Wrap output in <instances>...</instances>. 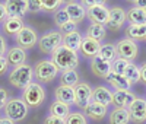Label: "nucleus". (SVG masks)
Wrapping results in <instances>:
<instances>
[{"instance_id": "obj_20", "label": "nucleus", "mask_w": 146, "mask_h": 124, "mask_svg": "<svg viewBox=\"0 0 146 124\" xmlns=\"http://www.w3.org/2000/svg\"><path fill=\"white\" fill-rule=\"evenodd\" d=\"M100 48H101V44L96 42L91 38H88V36H85V38H82V44H80V50L82 53L85 54V57H96L100 54Z\"/></svg>"}, {"instance_id": "obj_11", "label": "nucleus", "mask_w": 146, "mask_h": 124, "mask_svg": "<svg viewBox=\"0 0 146 124\" xmlns=\"http://www.w3.org/2000/svg\"><path fill=\"white\" fill-rule=\"evenodd\" d=\"M6 7L7 18H19L22 19L28 12V2L25 0H9V2L3 3Z\"/></svg>"}, {"instance_id": "obj_39", "label": "nucleus", "mask_w": 146, "mask_h": 124, "mask_svg": "<svg viewBox=\"0 0 146 124\" xmlns=\"http://www.w3.org/2000/svg\"><path fill=\"white\" fill-rule=\"evenodd\" d=\"M6 104H7V92H6V89L0 88V109L5 108Z\"/></svg>"}, {"instance_id": "obj_30", "label": "nucleus", "mask_w": 146, "mask_h": 124, "mask_svg": "<svg viewBox=\"0 0 146 124\" xmlns=\"http://www.w3.org/2000/svg\"><path fill=\"white\" fill-rule=\"evenodd\" d=\"M98 56H100L102 60L108 61V63H111V61H114V60L117 58L115 45H113V44H104V45H101Z\"/></svg>"}, {"instance_id": "obj_16", "label": "nucleus", "mask_w": 146, "mask_h": 124, "mask_svg": "<svg viewBox=\"0 0 146 124\" xmlns=\"http://www.w3.org/2000/svg\"><path fill=\"white\" fill-rule=\"evenodd\" d=\"M92 102H96L100 105L108 107L110 104L113 102V93L110 92L105 86H98L92 91Z\"/></svg>"}, {"instance_id": "obj_46", "label": "nucleus", "mask_w": 146, "mask_h": 124, "mask_svg": "<svg viewBox=\"0 0 146 124\" xmlns=\"http://www.w3.org/2000/svg\"><path fill=\"white\" fill-rule=\"evenodd\" d=\"M136 6H137V7L142 6V9L146 12V2H143V0H139V2H136Z\"/></svg>"}, {"instance_id": "obj_6", "label": "nucleus", "mask_w": 146, "mask_h": 124, "mask_svg": "<svg viewBox=\"0 0 146 124\" xmlns=\"http://www.w3.org/2000/svg\"><path fill=\"white\" fill-rule=\"evenodd\" d=\"M63 42V35L60 32H48L40 40V50L44 54H51L57 47H60Z\"/></svg>"}, {"instance_id": "obj_8", "label": "nucleus", "mask_w": 146, "mask_h": 124, "mask_svg": "<svg viewBox=\"0 0 146 124\" xmlns=\"http://www.w3.org/2000/svg\"><path fill=\"white\" fill-rule=\"evenodd\" d=\"M16 42L18 47L22 50H29L32 48L36 42H38V36H36V32L29 28V27H23L18 34H16Z\"/></svg>"}, {"instance_id": "obj_32", "label": "nucleus", "mask_w": 146, "mask_h": 124, "mask_svg": "<svg viewBox=\"0 0 146 124\" xmlns=\"http://www.w3.org/2000/svg\"><path fill=\"white\" fill-rule=\"evenodd\" d=\"M78 83H79V74L76 73V70H67L62 73V85L73 88Z\"/></svg>"}, {"instance_id": "obj_15", "label": "nucleus", "mask_w": 146, "mask_h": 124, "mask_svg": "<svg viewBox=\"0 0 146 124\" xmlns=\"http://www.w3.org/2000/svg\"><path fill=\"white\" fill-rule=\"evenodd\" d=\"M91 70L95 76L107 79V76L110 74V72H111V63H108V61L102 60L100 56H96L91 61Z\"/></svg>"}, {"instance_id": "obj_4", "label": "nucleus", "mask_w": 146, "mask_h": 124, "mask_svg": "<svg viewBox=\"0 0 146 124\" xmlns=\"http://www.w3.org/2000/svg\"><path fill=\"white\" fill-rule=\"evenodd\" d=\"M32 70H34V76L38 80L44 82V83H48V82L54 80V78L57 76V72H58V69L54 66V63L51 60L38 61Z\"/></svg>"}, {"instance_id": "obj_12", "label": "nucleus", "mask_w": 146, "mask_h": 124, "mask_svg": "<svg viewBox=\"0 0 146 124\" xmlns=\"http://www.w3.org/2000/svg\"><path fill=\"white\" fill-rule=\"evenodd\" d=\"M88 18L92 21V23H98V25L105 27L108 22V18H110V10L104 6V3L92 6L88 9Z\"/></svg>"}, {"instance_id": "obj_31", "label": "nucleus", "mask_w": 146, "mask_h": 124, "mask_svg": "<svg viewBox=\"0 0 146 124\" xmlns=\"http://www.w3.org/2000/svg\"><path fill=\"white\" fill-rule=\"evenodd\" d=\"M123 76L130 82V85H131V83H137V82L140 80V70H139L137 66L129 63V66L126 67V70H124V73H123Z\"/></svg>"}, {"instance_id": "obj_26", "label": "nucleus", "mask_w": 146, "mask_h": 124, "mask_svg": "<svg viewBox=\"0 0 146 124\" xmlns=\"http://www.w3.org/2000/svg\"><path fill=\"white\" fill-rule=\"evenodd\" d=\"M105 35H107V29L105 27H102V25H98V23H92L91 27L88 28L86 31V36L96 42H101L104 38H105Z\"/></svg>"}, {"instance_id": "obj_13", "label": "nucleus", "mask_w": 146, "mask_h": 124, "mask_svg": "<svg viewBox=\"0 0 146 124\" xmlns=\"http://www.w3.org/2000/svg\"><path fill=\"white\" fill-rule=\"evenodd\" d=\"M126 21V12L123 10V7H113L110 10V18L107 22V28H110L111 31H118L123 23Z\"/></svg>"}, {"instance_id": "obj_37", "label": "nucleus", "mask_w": 146, "mask_h": 124, "mask_svg": "<svg viewBox=\"0 0 146 124\" xmlns=\"http://www.w3.org/2000/svg\"><path fill=\"white\" fill-rule=\"evenodd\" d=\"M28 10L35 13V12L41 10V0H29L28 2Z\"/></svg>"}, {"instance_id": "obj_1", "label": "nucleus", "mask_w": 146, "mask_h": 124, "mask_svg": "<svg viewBox=\"0 0 146 124\" xmlns=\"http://www.w3.org/2000/svg\"><path fill=\"white\" fill-rule=\"evenodd\" d=\"M51 57H53V63L57 69L63 70V72H67V70H75L78 67V54L73 53L72 50L66 48L63 44L57 47L54 51L51 53Z\"/></svg>"}, {"instance_id": "obj_43", "label": "nucleus", "mask_w": 146, "mask_h": 124, "mask_svg": "<svg viewBox=\"0 0 146 124\" xmlns=\"http://www.w3.org/2000/svg\"><path fill=\"white\" fill-rule=\"evenodd\" d=\"M5 53H6V42L3 36H0V57H3Z\"/></svg>"}, {"instance_id": "obj_24", "label": "nucleus", "mask_w": 146, "mask_h": 124, "mask_svg": "<svg viewBox=\"0 0 146 124\" xmlns=\"http://www.w3.org/2000/svg\"><path fill=\"white\" fill-rule=\"evenodd\" d=\"M63 41H64V44H63V45H64L66 48L72 50L73 53H76L78 50H80L82 36H80V34H79L78 31L70 32V34H66V35H64V38H63Z\"/></svg>"}, {"instance_id": "obj_33", "label": "nucleus", "mask_w": 146, "mask_h": 124, "mask_svg": "<svg viewBox=\"0 0 146 124\" xmlns=\"http://www.w3.org/2000/svg\"><path fill=\"white\" fill-rule=\"evenodd\" d=\"M129 63L130 61H127V60H123V58H115L114 61H113V66H111V72L113 73H115V74H123L124 73V70H126V67L129 66Z\"/></svg>"}, {"instance_id": "obj_35", "label": "nucleus", "mask_w": 146, "mask_h": 124, "mask_svg": "<svg viewBox=\"0 0 146 124\" xmlns=\"http://www.w3.org/2000/svg\"><path fill=\"white\" fill-rule=\"evenodd\" d=\"M70 19H69V16H67V13H66V10H64V7L63 9H58L56 13H54V22H56V25L60 28V27H63L64 23H67Z\"/></svg>"}, {"instance_id": "obj_14", "label": "nucleus", "mask_w": 146, "mask_h": 124, "mask_svg": "<svg viewBox=\"0 0 146 124\" xmlns=\"http://www.w3.org/2000/svg\"><path fill=\"white\" fill-rule=\"evenodd\" d=\"M64 10H66L69 19L72 22H75V23L83 21L85 16H86V10H85V7L80 3H78V2H67Z\"/></svg>"}, {"instance_id": "obj_7", "label": "nucleus", "mask_w": 146, "mask_h": 124, "mask_svg": "<svg viewBox=\"0 0 146 124\" xmlns=\"http://www.w3.org/2000/svg\"><path fill=\"white\" fill-rule=\"evenodd\" d=\"M115 53L120 58L130 61L133 58H136L137 56V45L133 40H129V38L120 40L115 45Z\"/></svg>"}, {"instance_id": "obj_45", "label": "nucleus", "mask_w": 146, "mask_h": 124, "mask_svg": "<svg viewBox=\"0 0 146 124\" xmlns=\"http://www.w3.org/2000/svg\"><path fill=\"white\" fill-rule=\"evenodd\" d=\"M0 124H15V121H12L7 117H3V118H0Z\"/></svg>"}, {"instance_id": "obj_41", "label": "nucleus", "mask_w": 146, "mask_h": 124, "mask_svg": "<svg viewBox=\"0 0 146 124\" xmlns=\"http://www.w3.org/2000/svg\"><path fill=\"white\" fill-rule=\"evenodd\" d=\"M7 70V61L5 57H0V74H3Z\"/></svg>"}, {"instance_id": "obj_27", "label": "nucleus", "mask_w": 146, "mask_h": 124, "mask_svg": "<svg viewBox=\"0 0 146 124\" xmlns=\"http://www.w3.org/2000/svg\"><path fill=\"white\" fill-rule=\"evenodd\" d=\"M23 28V22L19 18H7L3 23V29L9 35H16Z\"/></svg>"}, {"instance_id": "obj_10", "label": "nucleus", "mask_w": 146, "mask_h": 124, "mask_svg": "<svg viewBox=\"0 0 146 124\" xmlns=\"http://www.w3.org/2000/svg\"><path fill=\"white\" fill-rule=\"evenodd\" d=\"M73 91H75V104L80 108H85L92 98V89L88 83L80 82L76 86H73Z\"/></svg>"}, {"instance_id": "obj_42", "label": "nucleus", "mask_w": 146, "mask_h": 124, "mask_svg": "<svg viewBox=\"0 0 146 124\" xmlns=\"http://www.w3.org/2000/svg\"><path fill=\"white\" fill-rule=\"evenodd\" d=\"M7 19V13H6V7L3 3H0V22Z\"/></svg>"}, {"instance_id": "obj_28", "label": "nucleus", "mask_w": 146, "mask_h": 124, "mask_svg": "<svg viewBox=\"0 0 146 124\" xmlns=\"http://www.w3.org/2000/svg\"><path fill=\"white\" fill-rule=\"evenodd\" d=\"M129 40H146V23L145 25H130L126 31Z\"/></svg>"}, {"instance_id": "obj_18", "label": "nucleus", "mask_w": 146, "mask_h": 124, "mask_svg": "<svg viewBox=\"0 0 146 124\" xmlns=\"http://www.w3.org/2000/svg\"><path fill=\"white\" fill-rule=\"evenodd\" d=\"M135 95H133L130 91H115L113 93V102L117 108H126L129 107L133 101H135Z\"/></svg>"}, {"instance_id": "obj_5", "label": "nucleus", "mask_w": 146, "mask_h": 124, "mask_svg": "<svg viewBox=\"0 0 146 124\" xmlns=\"http://www.w3.org/2000/svg\"><path fill=\"white\" fill-rule=\"evenodd\" d=\"M5 113H6V117L10 118L12 121H22L28 115V107L25 105V102L22 99L13 98L7 101L5 107Z\"/></svg>"}, {"instance_id": "obj_9", "label": "nucleus", "mask_w": 146, "mask_h": 124, "mask_svg": "<svg viewBox=\"0 0 146 124\" xmlns=\"http://www.w3.org/2000/svg\"><path fill=\"white\" fill-rule=\"evenodd\" d=\"M127 111L130 114V121L136 123V124L146 121V101L145 99L136 98L135 101L129 105Z\"/></svg>"}, {"instance_id": "obj_2", "label": "nucleus", "mask_w": 146, "mask_h": 124, "mask_svg": "<svg viewBox=\"0 0 146 124\" xmlns=\"http://www.w3.org/2000/svg\"><path fill=\"white\" fill-rule=\"evenodd\" d=\"M34 78V70L28 64H21L13 67V70L9 74V82L12 86H15L18 89H25L29 83H32Z\"/></svg>"}, {"instance_id": "obj_22", "label": "nucleus", "mask_w": 146, "mask_h": 124, "mask_svg": "<svg viewBox=\"0 0 146 124\" xmlns=\"http://www.w3.org/2000/svg\"><path fill=\"white\" fill-rule=\"evenodd\" d=\"M107 80L111 83L115 89L118 91H130V82L123 76V74H115L113 72H110V74L107 76Z\"/></svg>"}, {"instance_id": "obj_17", "label": "nucleus", "mask_w": 146, "mask_h": 124, "mask_svg": "<svg viewBox=\"0 0 146 124\" xmlns=\"http://www.w3.org/2000/svg\"><path fill=\"white\" fill-rule=\"evenodd\" d=\"M25 58H27V54H25V50L19 48L18 45L16 47H12L7 54H6V61H7V66H21V64H25Z\"/></svg>"}, {"instance_id": "obj_29", "label": "nucleus", "mask_w": 146, "mask_h": 124, "mask_svg": "<svg viewBox=\"0 0 146 124\" xmlns=\"http://www.w3.org/2000/svg\"><path fill=\"white\" fill-rule=\"evenodd\" d=\"M50 111H51V115H53V117L62 118V120H66V118H67V115L70 114L69 105L62 104V102H57V101H56V102H53V105H51Z\"/></svg>"}, {"instance_id": "obj_36", "label": "nucleus", "mask_w": 146, "mask_h": 124, "mask_svg": "<svg viewBox=\"0 0 146 124\" xmlns=\"http://www.w3.org/2000/svg\"><path fill=\"white\" fill-rule=\"evenodd\" d=\"M62 3H63L62 0H41V9L47 12H53Z\"/></svg>"}, {"instance_id": "obj_23", "label": "nucleus", "mask_w": 146, "mask_h": 124, "mask_svg": "<svg viewBox=\"0 0 146 124\" xmlns=\"http://www.w3.org/2000/svg\"><path fill=\"white\" fill-rule=\"evenodd\" d=\"M126 19H129L130 25H145L146 23V12L142 7H131L126 13Z\"/></svg>"}, {"instance_id": "obj_34", "label": "nucleus", "mask_w": 146, "mask_h": 124, "mask_svg": "<svg viewBox=\"0 0 146 124\" xmlns=\"http://www.w3.org/2000/svg\"><path fill=\"white\" fill-rule=\"evenodd\" d=\"M64 124H86V118L80 113H70L64 120Z\"/></svg>"}, {"instance_id": "obj_25", "label": "nucleus", "mask_w": 146, "mask_h": 124, "mask_svg": "<svg viewBox=\"0 0 146 124\" xmlns=\"http://www.w3.org/2000/svg\"><path fill=\"white\" fill-rule=\"evenodd\" d=\"M130 114L127 108H115L110 115V124H129Z\"/></svg>"}, {"instance_id": "obj_38", "label": "nucleus", "mask_w": 146, "mask_h": 124, "mask_svg": "<svg viewBox=\"0 0 146 124\" xmlns=\"http://www.w3.org/2000/svg\"><path fill=\"white\" fill-rule=\"evenodd\" d=\"M60 31H63L64 35H66V34H70V32H75V31H76V23L72 22V21H69L67 23L63 25V27H60Z\"/></svg>"}, {"instance_id": "obj_19", "label": "nucleus", "mask_w": 146, "mask_h": 124, "mask_svg": "<svg viewBox=\"0 0 146 124\" xmlns=\"http://www.w3.org/2000/svg\"><path fill=\"white\" fill-rule=\"evenodd\" d=\"M56 99H57V102H62L66 105L75 104V91L70 86L60 85L56 89Z\"/></svg>"}, {"instance_id": "obj_44", "label": "nucleus", "mask_w": 146, "mask_h": 124, "mask_svg": "<svg viewBox=\"0 0 146 124\" xmlns=\"http://www.w3.org/2000/svg\"><path fill=\"white\" fill-rule=\"evenodd\" d=\"M139 70H140V79L146 83V63H145V64H143Z\"/></svg>"}, {"instance_id": "obj_40", "label": "nucleus", "mask_w": 146, "mask_h": 124, "mask_svg": "<svg viewBox=\"0 0 146 124\" xmlns=\"http://www.w3.org/2000/svg\"><path fill=\"white\" fill-rule=\"evenodd\" d=\"M44 124H64V120L57 118V117H53V115H48V117L44 120Z\"/></svg>"}, {"instance_id": "obj_3", "label": "nucleus", "mask_w": 146, "mask_h": 124, "mask_svg": "<svg viewBox=\"0 0 146 124\" xmlns=\"http://www.w3.org/2000/svg\"><path fill=\"white\" fill-rule=\"evenodd\" d=\"M44 98H45L44 88L38 83H29L23 89V93H22V101L25 102L27 107H31V108L40 107L44 102Z\"/></svg>"}, {"instance_id": "obj_21", "label": "nucleus", "mask_w": 146, "mask_h": 124, "mask_svg": "<svg viewBox=\"0 0 146 124\" xmlns=\"http://www.w3.org/2000/svg\"><path fill=\"white\" fill-rule=\"evenodd\" d=\"M83 109H85V114H86L89 118L95 120V121L102 120L105 117V114H107V107L100 105V104H96V102H89Z\"/></svg>"}]
</instances>
